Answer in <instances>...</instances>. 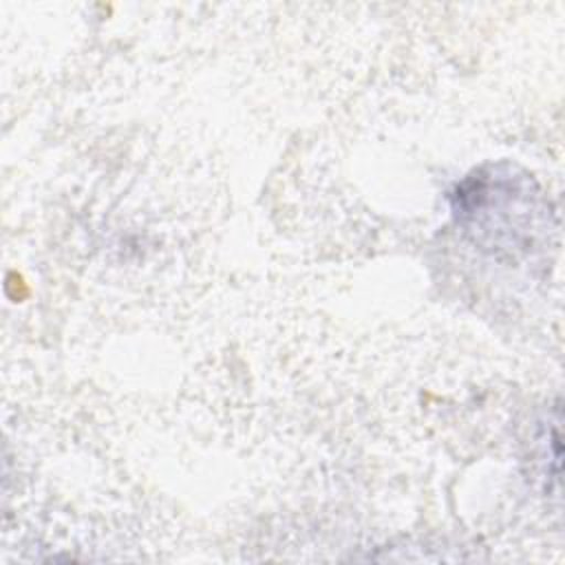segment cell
I'll use <instances>...</instances> for the list:
<instances>
[{"mask_svg": "<svg viewBox=\"0 0 565 565\" xmlns=\"http://www.w3.org/2000/svg\"><path fill=\"white\" fill-rule=\"evenodd\" d=\"M536 192L510 166H488L468 174L452 192L457 223L481 249L519 256L532 243Z\"/></svg>", "mask_w": 565, "mask_h": 565, "instance_id": "cell-1", "label": "cell"}]
</instances>
